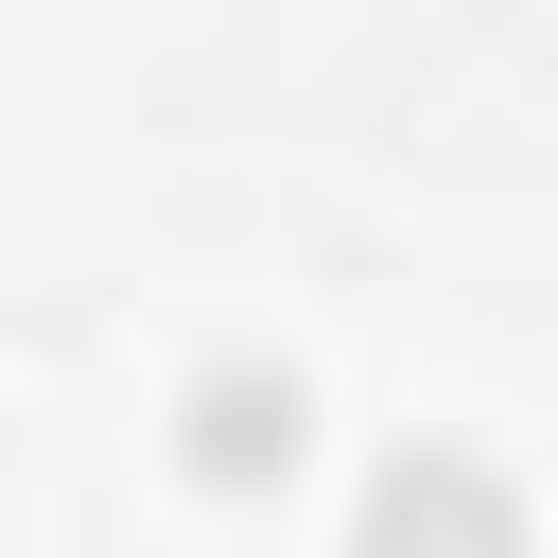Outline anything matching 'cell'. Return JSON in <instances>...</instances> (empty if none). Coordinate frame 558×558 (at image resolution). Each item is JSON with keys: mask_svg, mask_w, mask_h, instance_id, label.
Returning a JSON list of instances; mask_svg holds the SVG:
<instances>
[{"mask_svg": "<svg viewBox=\"0 0 558 558\" xmlns=\"http://www.w3.org/2000/svg\"><path fill=\"white\" fill-rule=\"evenodd\" d=\"M174 471H192L209 506L296 488V471H314V366H296V349H209V366L174 384Z\"/></svg>", "mask_w": 558, "mask_h": 558, "instance_id": "cell-1", "label": "cell"}, {"mask_svg": "<svg viewBox=\"0 0 558 558\" xmlns=\"http://www.w3.org/2000/svg\"><path fill=\"white\" fill-rule=\"evenodd\" d=\"M349 558H523V488L471 436H401L349 488Z\"/></svg>", "mask_w": 558, "mask_h": 558, "instance_id": "cell-2", "label": "cell"}]
</instances>
